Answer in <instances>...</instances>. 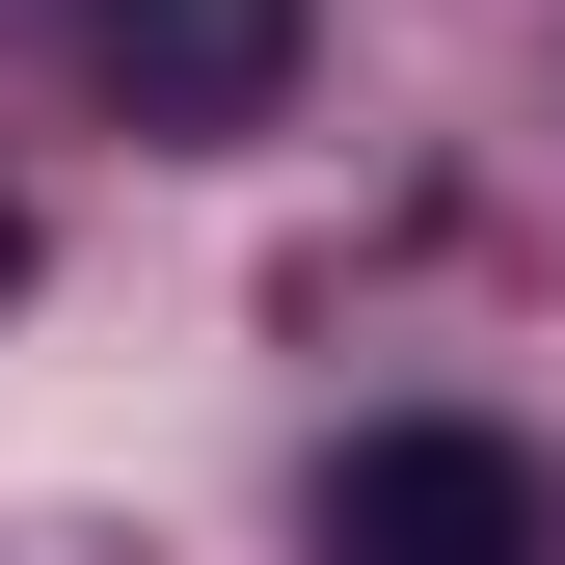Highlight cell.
Segmentation results:
<instances>
[{"label":"cell","instance_id":"obj_1","mask_svg":"<svg viewBox=\"0 0 565 565\" xmlns=\"http://www.w3.org/2000/svg\"><path fill=\"white\" fill-rule=\"evenodd\" d=\"M323 565H565V512H539V458H512V431L404 404V431H350V458H323Z\"/></svg>","mask_w":565,"mask_h":565},{"label":"cell","instance_id":"obj_2","mask_svg":"<svg viewBox=\"0 0 565 565\" xmlns=\"http://www.w3.org/2000/svg\"><path fill=\"white\" fill-rule=\"evenodd\" d=\"M297 54H323V0H82V82L135 135H269Z\"/></svg>","mask_w":565,"mask_h":565},{"label":"cell","instance_id":"obj_3","mask_svg":"<svg viewBox=\"0 0 565 565\" xmlns=\"http://www.w3.org/2000/svg\"><path fill=\"white\" fill-rule=\"evenodd\" d=\"M0 297H28V189H0Z\"/></svg>","mask_w":565,"mask_h":565}]
</instances>
